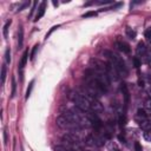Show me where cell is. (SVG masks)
<instances>
[{
	"instance_id": "cell-6",
	"label": "cell",
	"mask_w": 151,
	"mask_h": 151,
	"mask_svg": "<svg viewBox=\"0 0 151 151\" xmlns=\"http://www.w3.org/2000/svg\"><path fill=\"white\" fill-rule=\"evenodd\" d=\"M136 56H137V58H145V57H147V54H146V45H145V43L144 41H139L138 44H137V47H136ZM149 58V57H147ZM150 59V58H149Z\"/></svg>"
},
{
	"instance_id": "cell-4",
	"label": "cell",
	"mask_w": 151,
	"mask_h": 151,
	"mask_svg": "<svg viewBox=\"0 0 151 151\" xmlns=\"http://www.w3.org/2000/svg\"><path fill=\"white\" fill-rule=\"evenodd\" d=\"M86 144L90 146H95V147H100L105 144V138L96 136V135H89L86 137Z\"/></svg>"
},
{
	"instance_id": "cell-20",
	"label": "cell",
	"mask_w": 151,
	"mask_h": 151,
	"mask_svg": "<svg viewBox=\"0 0 151 151\" xmlns=\"http://www.w3.org/2000/svg\"><path fill=\"white\" fill-rule=\"evenodd\" d=\"M16 90H17V83H16V79L14 77L12 78V92H11V98H13L16 96Z\"/></svg>"
},
{
	"instance_id": "cell-24",
	"label": "cell",
	"mask_w": 151,
	"mask_h": 151,
	"mask_svg": "<svg viewBox=\"0 0 151 151\" xmlns=\"http://www.w3.org/2000/svg\"><path fill=\"white\" fill-rule=\"evenodd\" d=\"M38 47H39V44H36V45L33 46V50H32V52H31V60L34 59L36 53H37V51H38Z\"/></svg>"
},
{
	"instance_id": "cell-17",
	"label": "cell",
	"mask_w": 151,
	"mask_h": 151,
	"mask_svg": "<svg viewBox=\"0 0 151 151\" xmlns=\"http://www.w3.org/2000/svg\"><path fill=\"white\" fill-rule=\"evenodd\" d=\"M11 24H12V20H11V19H10L9 21H6V24H5V26H4V31H3V33H4V38H7L9 28H10V26H11Z\"/></svg>"
},
{
	"instance_id": "cell-34",
	"label": "cell",
	"mask_w": 151,
	"mask_h": 151,
	"mask_svg": "<svg viewBox=\"0 0 151 151\" xmlns=\"http://www.w3.org/2000/svg\"><path fill=\"white\" fill-rule=\"evenodd\" d=\"M86 151H91V150H86Z\"/></svg>"
},
{
	"instance_id": "cell-21",
	"label": "cell",
	"mask_w": 151,
	"mask_h": 151,
	"mask_svg": "<svg viewBox=\"0 0 151 151\" xmlns=\"http://www.w3.org/2000/svg\"><path fill=\"white\" fill-rule=\"evenodd\" d=\"M143 137L146 142H151V130H146L143 132Z\"/></svg>"
},
{
	"instance_id": "cell-9",
	"label": "cell",
	"mask_w": 151,
	"mask_h": 151,
	"mask_svg": "<svg viewBox=\"0 0 151 151\" xmlns=\"http://www.w3.org/2000/svg\"><path fill=\"white\" fill-rule=\"evenodd\" d=\"M116 46H117V47H118V50H119V51H122L123 53H130V51H131V48H130L129 44H126L125 41H122V40H117Z\"/></svg>"
},
{
	"instance_id": "cell-18",
	"label": "cell",
	"mask_w": 151,
	"mask_h": 151,
	"mask_svg": "<svg viewBox=\"0 0 151 151\" xmlns=\"http://www.w3.org/2000/svg\"><path fill=\"white\" fill-rule=\"evenodd\" d=\"M1 82H3V85L6 82V65H3L1 67Z\"/></svg>"
},
{
	"instance_id": "cell-32",
	"label": "cell",
	"mask_w": 151,
	"mask_h": 151,
	"mask_svg": "<svg viewBox=\"0 0 151 151\" xmlns=\"http://www.w3.org/2000/svg\"><path fill=\"white\" fill-rule=\"evenodd\" d=\"M52 4H53V6H58V1H52Z\"/></svg>"
},
{
	"instance_id": "cell-11",
	"label": "cell",
	"mask_w": 151,
	"mask_h": 151,
	"mask_svg": "<svg viewBox=\"0 0 151 151\" xmlns=\"http://www.w3.org/2000/svg\"><path fill=\"white\" fill-rule=\"evenodd\" d=\"M122 92H123V96H124V105L126 108L130 103V92H129L125 84H122Z\"/></svg>"
},
{
	"instance_id": "cell-13",
	"label": "cell",
	"mask_w": 151,
	"mask_h": 151,
	"mask_svg": "<svg viewBox=\"0 0 151 151\" xmlns=\"http://www.w3.org/2000/svg\"><path fill=\"white\" fill-rule=\"evenodd\" d=\"M125 33H126V36H127L131 40H133V39L137 37V32H136L133 28H131L130 26H127V27L125 28Z\"/></svg>"
},
{
	"instance_id": "cell-33",
	"label": "cell",
	"mask_w": 151,
	"mask_h": 151,
	"mask_svg": "<svg viewBox=\"0 0 151 151\" xmlns=\"http://www.w3.org/2000/svg\"><path fill=\"white\" fill-rule=\"evenodd\" d=\"M115 151H119V150H115Z\"/></svg>"
},
{
	"instance_id": "cell-14",
	"label": "cell",
	"mask_w": 151,
	"mask_h": 151,
	"mask_svg": "<svg viewBox=\"0 0 151 151\" xmlns=\"http://www.w3.org/2000/svg\"><path fill=\"white\" fill-rule=\"evenodd\" d=\"M54 150L56 151H78V150H76V149H73L68 145H64V144L63 145H57L54 147Z\"/></svg>"
},
{
	"instance_id": "cell-27",
	"label": "cell",
	"mask_w": 151,
	"mask_h": 151,
	"mask_svg": "<svg viewBox=\"0 0 151 151\" xmlns=\"http://www.w3.org/2000/svg\"><path fill=\"white\" fill-rule=\"evenodd\" d=\"M59 26H60V25H57V26H53V27H52V28H51V30H50V31H48V32L46 33V36H45V39H47V38H48V37H50V36L52 34V32H53V31H56V30H57V28H58Z\"/></svg>"
},
{
	"instance_id": "cell-30",
	"label": "cell",
	"mask_w": 151,
	"mask_h": 151,
	"mask_svg": "<svg viewBox=\"0 0 151 151\" xmlns=\"http://www.w3.org/2000/svg\"><path fill=\"white\" fill-rule=\"evenodd\" d=\"M118 139H119L122 143H125V142H126V140H125V137H123L122 135H119V136H118Z\"/></svg>"
},
{
	"instance_id": "cell-22",
	"label": "cell",
	"mask_w": 151,
	"mask_h": 151,
	"mask_svg": "<svg viewBox=\"0 0 151 151\" xmlns=\"http://www.w3.org/2000/svg\"><path fill=\"white\" fill-rule=\"evenodd\" d=\"M5 60H6L7 64L11 63V50H10V47L6 48V52H5Z\"/></svg>"
},
{
	"instance_id": "cell-15",
	"label": "cell",
	"mask_w": 151,
	"mask_h": 151,
	"mask_svg": "<svg viewBox=\"0 0 151 151\" xmlns=\"http://www.w3.org/2000/svg\"><path fill=\"white\" fill-rule=\"evenodd\" d=\"M118 122H119V125L120 126H125L126 125V117L124 115L123 111H119L118 112Z\"/></svg>"
},
{
	"instance_id": "cell-12",
	"label": "cell",
	"mask_w": 151,
	"mask_h": 151,
	"mask_svg": "<svg viewBox=\"0 0 151 151\" xmlns=\"http://www.w3.org/2000/svg\"><path fill=\"white\" fill-rule=\"evenodd\" d=\"M24 44V28L23 26L19 27V32H18V47L21 48Z\"/></svg>"
},
{
	"instance_id": "cell-5",
	"label": "cell",
	"mask_w": 151,
	"mask_h": 151,
	"mask_svg": "<svg viewBox=\"0 0 151 151\" xmlns=\"http://www.w3.org/2000/svg\"><path fill=\"white\" fill-rule=\"evenodd\" d=\"M56 123H57V125H58L60 129H72V127H77V125H74L72 122H70L64 115L59 116V117L57 118Z\"/></svg>"
},
{
	"instance_id": "cell-3",
	"label": "cell",
	"mask_w": 151,
	"mask_h": 151,
	"mask_svg": "<svg viewBox=\"0 0 151 151\" xmlns=\"http://www.w3.org/2000/svg\"><path fill=\"white\" fill-rule=\"evenodd\" d=\"M61 142H64V145H68V146H71V147H73L76 150H79L77 144L80 142V138L73 132H67V133L63 135Z\"/></svg>"
},
{
	"instance_id": "cell-19",
	"label": "cell",
	"mask_w": 151,
	"mask_h": 151,
	"mask_svg": "<svg viewBox=\"0 0 151 151\" xmlns=\"http://www.w3.org/2000/svg\"><path fill=\"white\" fill-rule=\"evenodd\" d=\"M33 85H34V80H32V82L30 83V85H28V89L26 90V96H25V98H26V99H28V97L31 96V92H32Z\"/></svg>"
},
{
	"instance_id": "cell-26",
	"label": "cell",
	"mask_w": 151,
	"mask_h": 151,
	"mask_svg": "<svg viewBox=\"0 0 151 151\" xmlns=\"http://www.w3.org/2000/svg\"><path fill=\"white\" fill-rule=\"evenodd\" d=\"M140 64H142V61L139 60V58L135 57V58H133V65H135V67H136V68H139Z\"/></svg>"
},
{
	"instance_id": "cell-23",
	"label": "cell",
	"mask_w": 151,
	"mask_h": 151,
	"mask_svg": "<svg viewBox=\"0 0 151 151\" xmlns=\"http://www.w3.org/2000/svg\"><path fill=\"white\" fill-rule=\"evenodd\" d=\"M96 16H97V12L96 11H89V12L84 13L82 16V18H90V17H96Z\"/></svg>"
},
{
	"instance_id": "cell-16",
	"label": "cell",
	"mask_w": 151,
	"mask_h": 151,
	"mask_svg": "<svg viewBox=\"0 0 151 151\" xmlns=\"http://www.w3.org/2000/svg\"><path fill=\"white\" fill-rule=\"evenodd\" d=\"M139 126H140L144 131H146V130H151V123H150L149 118H147V119H145V120H143V122H140V123H139Z\"/></svg>"
},
{
	"instance_id": "cell-29",
	"label": "cell",
	"mask_w": 151,
	"mask_h": 151,
	"mask_svg": "<svg viewBox=\"0 0 151 151\" xmlns=\"http://www.w3.org/2000/svg\"><path fill=\"white\" fill-rule=\"evenodd\" d=\"M135 149H136V151H143V147H142V145L138 142L135 143Z\"/></svg>"
},
{
	"instance_id": "cell-7",
	"label": "cell",
	"mask_w": 151,
	"mask_h": 151,
	"mask_svg": "<svg viewBox=\"0 0 151 151\" xmlns=\"http://www.w3.org/2000/svg\"><path fill=\"white\" fill-rule=\"evenodd\" d=\"M27 56H28V50H26L25 52H24V54H23V57H21V60H20V63H19V73H20V79H21V82H23V79H24V77H23V74H24V67H25V65H26V61H27Z\"/></svg>"
},
{
	"instance_id": "cell-8",
	"label": "cell",
	"mask_w": 151,
	"mask_h": 151,
	"mask_svg": "<svg viewBox=\"0 0 151 151\" xmlns=\"http://www.w3.org/2000/svg\"><path fill=\"white\" fill-rule=\"evenodd\" d=\"M45 11H46V1H43L39 7H38V11H37V14L34 17V21H38L39 19H41L45 14Z\"/></svg>"
},
{
	"instance_id": "cell-2",
	"label": "cell",
	"mask_w": 151,
	"mask_h": 151,
	"mask_svg": "<svg viewBox=\"0 0 151 151\" xmlns=\"http://www.w3.org/2000/svg\"><path fill=\"white\" fill-rule=\"evenodd\" d=\"M71 100L76 105V108H78L79 110L84 112H90L91 111V102L83 95L78 92H73L71 95Z\"/></svg>"
},
{
	"instance_id": "cell-25",
	"label": "cell",
	"mask_w": 151,
	"mask_h": 151,
	"mask_svg": "<svg viewBox=\"0 0 151 151\" xmlns=\"http://www.w3.org/2000/svg\"><path fill=\"white\" fill-rule=\"evenodd\" d=\"M144 36H145V38H146V39H147L149 41H151V27L146 28V31H145Z\"/></svg>"
},
{
	"instance_id": "cell-31",
	"label": "cell",
	"mask_w": 151,
	"mask_h": 151,
	"mask_svg": "<svg viewBox=\"0 0 151 151\" xmlns=\"http://www.w3.org/2000/svg\"><path fill=\"white\" fill-rule=\"evenodd\" d=\"M4 142H5V144L7 143V132H6V130L4 131Z\"/></svg>"
},
{
	"instance_id": "cell-28",
	"label": "cell",
	"mask_w": 151,
	"mask_h": 151,
	"mask_svg": "<svg viewBox=\"0 0 151 151\" xmlns=\"http://www.w3.org/2000/svg\"><path fill=\"white\" fill-rule=\"evenodd\" d=\"M30 6V3H27V1H25L24 4H21L20 6H19V9H18V12H20V11H23L24 9H26V7H28Z\"/></svg>"
},
{
	"instance_id": "cell-10",
	"label": "cell",
	"mask_w": 151,
	"mask_h": 151,
	"mask_svg": "<svg viewBox=\"0 0 151 151\" xmlns=\"http://www.w3.org/2000/svg\"><path fill=\"white\" fill-rule=\"evenodd\" d=\"M147 118H149V117H147V113H146L145 110H143V109H138V110H137L136 120H137L138 123H140V122H143V120H145V119H147Z\"/></svg>"
},
{
	"instance_id": "cell-1",
	"label": "cell",
	"mask_w": 151,
	"mask_h": 151,
	"mask_svg": "<svg viewBox=\"0 0 151 151\" xmlns=\"http://www.w3.org/2000/svg\"><path fill=\"white\" fill-rule=\"evenodd\" d=\"M103 56L109 60V63L117 70V72L119 73L120 77H126L129 74V70L126 67V64L125 61L116 53H113L112 51H109V50H104L103 51Z\"/></svg>"
}]
</instances>
